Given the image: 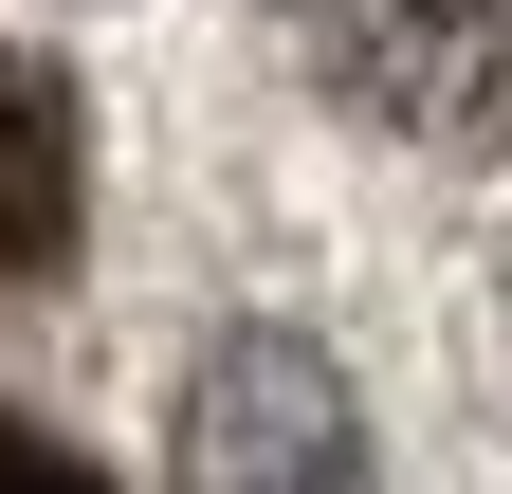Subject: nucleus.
Listing matches in <instances>:
<instances>
[{"instance_id":"nucleus-4","label":"nucleus","mask_w":512,"mask_h":494,"mask_svg":"<svg viewBox=\"0 0 512 494\" xmlns=\"http://www.w3.org/2000/svg\"><path fill=\"white\" fill-rule=\"evenodd\" d=\"M0 494H92L74 458H37V440H0Z\"/></svg>"},{"instance_id":"nucleus-1","label":"nucleus","mask_w":512,"mask_h":494,"mask_svg":"<svg viewBox=\"0 0 512 494\" xmlns=\"http://www.w3.org/2000/svg\"><path fill=\"white\" fill-rule=\"evenodd\" d=\"M183 494H366V421L330 385V348L220 330L183 385Z\"/></svg>"},{"instance_id":"nucleus-2","label":"nucleus","mask_w":512,"mask_h":494,"mask_svg":"<svg viewBox=\"0 0 512 494\" xmlns=\"http://www.w3.org/2000/svg\"><path fill=\"white\" fill-rule=\"evenodd\" d=\"M293 37L366 129H458L512 74V0H293Z\"/></svg>"},{"instance_id":"nucleus-3","label":"nucleus","mask_w":512,"mask_h":494,"mask_svg":"<svg viewBox=\"0 0 512 494\" xmlns=\"http://www.w3.org/2000/svg\"><path fill=\"white\" fill-rule=\"evenodd\" d=\"M74 257V129H55V92L0 74V293Z\"/></svg>"}]
</instances>
